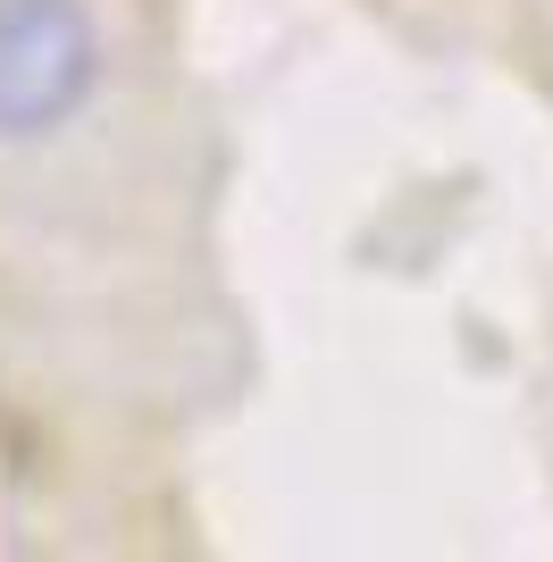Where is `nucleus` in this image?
Masks as SVG:
<instances>
[{
  "instance_id": "f257e3e1",
  "label": "nucleus",
  "mask_w": 553,
  "mask_h": 562,
  "mask_svg": "<svg viewBox=\"0 0 553 562\" xmlns=\"http://www.w3.org/2000/svg\"><path fill=\"white\" fill-rule=\"evenodd\" d=\"M101 76L84 0H0V135H50Z\"/></svg>"
}]
</instances>
